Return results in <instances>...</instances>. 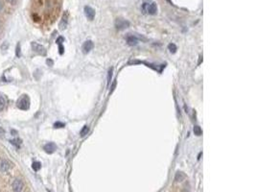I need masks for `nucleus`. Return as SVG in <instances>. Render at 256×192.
<instances>
[{"mask_svg":"<svg viewBox=\"0 0 256 192\" xmlns=\"http://www.w3.org/2000/svg\"><path fill=\"white\" fill-rule=\"evenodd\" d=\"M17 107L20 108V110L26 111L30 108V99L27 95H23L21 98L18 100L17 102Z\"/></svg>","mask_w":256,"mask_h":192,"instance_id":"2","label":"nucleus"},{"mask_svg":"<svg viewBox=\"0 0 256 192\" xmlns=\"http://www.w3.org/2000/svg\"><path fill=\"white\" fill-rule=\"evenodd\" d=\"M9 48V44H8V42H4L3 43V44L1 45V49L2 50H7Z\"/></svg>","mask_w":256,"mask_h":192,"instance_id":"23","label":"nucleus"},{"mask_svg":"<svg viewBox=\"0 0 256 192\" xmlns=\"http://www.w3.org/2000/svg\"><path fill=\"white\" fill-rule=\"evenodd\" d=\"M31 46H32V48H33V50H34L35 52L41 54V55H42V56L46 55V50L41 44H39V43H36V42H32Z\"/></svg>","mask_w":256,"mask_h":192,"instance_id":"4","label":"nucleus"},{"mask_svg":"<svg viewBox=\"0 0 256 192\" xmlns=\"http://www.w3.org/2000/svg\"><path fill=\"white\" fill-rule=\"evenodd\" d=\"M83 11H85V16H86L87 19L89 20H93L94 17H95V10L93 8H91L90 6H86L85 9H83Z\"/></svg>","mask_w":256,"mask_h":192,"instance_id":"5","label":"nucleus"},{"mask_svg":"<svg viewBox=\"0 0 256 192\" xmlns=\"http://www.w3.org/2000/svg\"><path fill=\"white\" fill-rule=\"evenodd\" d=\"M168 49L170 50V52H171V53H173V54H174V53L177 52V49H178V48H177V46H175V44H174V43H170V44L168 45Z\"/></svg>","mask_w":256,"mask_h":192,"instance_id":"17","label":"nucleus"},{"mask_svg":"<svg viewBox=\"0 0 256 192\" xmlns=\"http://www.w3.org/2000/svg\"><path fill=\"white\" fill-rule=\"evenodd\" d=\"M88 131H89V128H88V126H87V125L83 126V128L81 130V133H80V135H81V136H82V137H83L85 136H86V135H87V133H88Z\"/></svg>","mask_w":256,"mask_h":192,"instance_id":"15","label":"nucleus"},{"mask_svg":"<svg viewBox=\"0 0 256 192\" xmlns=\"http://www.w3.org/2000/svg\"><path fill=\"white\" fill-rule=\"evenodd\" d=\"M7 1H8L9 3H11V4H14V1H16V0H7Z\"/></svg>","mask_w":256,"mask_h":192,"instance_id":"29","label":"nucleus"},{"mask_svg":"<svg viewBox=\"0 0 256 192\" xmlns=\"http://www.w3.org/2000/svg\"><path fill=\"white\" fill-rule=\"evenodd\" d=\"M32 168L36 172L39 171V170L41 168V163L39 161H34V162H33V164H32Z\"/></svg>","mask_w":256,"mask_h":192,"instance_id":"13","label":"nucleus"},{"mask_svg":"<svg viewBox=\"0 0 256 192\" xmlns=\"http://www.w3.org/2000/svg\"><path fill=\"white\" fill-rule=\"evenodd\" d=\"M185 179V175L182 172H177L175 176V182H181Z\"/></svg>","mask_w":256,"mask_h":192,"instance_id":"12","label":"nucleus"},{"mask_svg":"<svg viewBox=\"0 0 256 192\" xmlns=\"http://www.w3.org/2000/svg\"><path fill=\"white\" fill-rule=\"evenodd\" d=\"M115 27L118 30H124V29H127L128 27H130V22L126 19H117L115 20Z\"/></svg>","mask_w":256,"mask_h":192,"instance_id":"3","label":"nucleus"},{"mask_svg":"<svg viewBox=\"0 0 256 192\" xmlns=\"http://www.w3.org/2000/svg\"><path fill=\"white\" fill-rule=\"evenodd\" d=\"M46 64H48L49 66H52L53 64H54V61H53L52 60H50V59H47V60H46Z\"/></svg>","mask_w":256,"mask_h":192,"instance_id":"25","label":"nucleus"},{"mask_svg":"<svg viewBox=\"0 0 256 192\" xmlns=\"http://www.w3.org/2000/svg\"><path fill=\"white\" fill-rule=\"evenodd\" d=\"M57 150V145L53 142H49L47 143L44 146V151L47 154H53L55 151Z\"/></svg>","mask_w":256,"mask_h":192,"instance_id":"8","label":"nucleus"},{"mask_svg":"<svg viewBox=\"0 0 256 192\" xmlns=\"http://www.w3.org/2000/svg\"><path fill=\"white\" fill-rule=\"evenodd\" d=\"M16 57H18V58H20V56H21L20 43H17V45H16Z\"/></svg>","mask_w":256,"mask_h":192,"instance_id":"19","label":"nucleus"},{"mask_svg":"<svg viewBox=\"0 0 256 192\" xmlns=\"http://www.w3.org/2000/svg\"><path fill=\"white\" fill-rule=\"evenodd\" d=\"M2 10H3V4H2V2L0 1V12H1Z\"/></svg>","mask_w":256,"mask_h":192,"instance_id":"28","label":"nucleus"},{"mask_svg":"<svg viewBox=\"0 0 256 192\" xmlns=\"http://www.w3.org/2000/svg\"><path fill=\"white\" fill-rule=\"evenodd\" d=\"M112 72H113V68L112 67L109 68L108 75V85L111 84V77H112Z\"/></svg>","mask_w":256,"mask_h":192,"instance_id":"20","label":"nucleus"},{"mask_svg":"<svg viewBox=\"0 0 256 192\" xmlns=\"http://www.w3.org/2000/svg\"><path fill=\"white\" fill-rule=\"evenodd\" d=\"M65 126L64 123H61V122H56L54 124V128L56 129H58V128H63V127Z\"/></svg>","mask_w":256,"mask_h":192,"instance_id":"21","label":"nucleus"},{"mask_svg":"<svg viewBox=\"0 0 256 192\" xmlns=\"http://www.w3.org/2000/svg\"><path fill=\"white\" fill-rule=\"evenodd\" d=\"M24 184L21 180H14L12 184V188L14 192H21L23 189Z\"/></svg>","mask_w":256,"mask_h":192,"instance_id":"6","label":"nucleus"},{"mask_svg":"<svg viewBox=\"0 0 256 192\" xmlns=\"http://www.w3.org/2000/svg\"><path fill=\"white\" fill-rule=\"evenodd\" d=\"M21 142H22V141H21L20 138H16V139H14V140H11V143L14 144V145H16V147H20Z\"/></svg>","mask_w":256,"mask_h":192,"instance_id":"18","label":"nucleus"},{"mask_svg":"<svg viewBox=\"0 0 256 192\" xmlns=\"http://www.w3.org/2000/svg\"><path fill=\"white\" fill-rule=\"evenodd\" d=\"M10 169V163L6 159L0 161V172H7Z\"/></svg>","mask_w":256,"mask_h":192,"instance_id":"10","label":"nucleus"},{"mask_svg":"<svg viewBox=\"0 0 256 192\" xmlns=\"http://www.w3.org/2000/svg\"><path fill=\"white\" fill-rule=\"evenodd\" d=\"M63 41H64V39H63V37H58V38L57 39V41H56V42L58 43V45L61 44V43H63Z\"/></svg>","mask_w":256,"mask_h":192,"instance_id":"22","label":"nucleus"},{"mask_svg":"<svg viewBox=\"0 0 256 192\" xmlns=\"http://www.w3.org/2000/svg\"><path fill=\"white\" fill-rule=\"evenodd\" d=\"M58 50H60V51H58V52H60L61 55H63V50H64V49H63V46L61 45V44L58 45Z\"/></svg>","mask_w":256,"mask_h":192,"instance_id":"26","label":"nucleus"},{"mask_svg":"<svg viewBox=\"0 0 256 192\" xmlns=\"http://www.w3.org/2000/svg\"><path fill=\"white\" fill-rule=\"evenodd\" d=\"M93 46H94V44H93V42H92V41H86L83 44V47H82L83 53H85V54L89 53V52L91 51V50H92Z\"/></svg>","mask_w":256,"mask_h":192,"instance_id":"7","label":"nucleus"},{"mask_svg":"<svg viewBox=\"0 0 256 192\" xmlns=\"http://www.w3.org/2000/svg\"><path fill=\"white\" fill-rule=\"evenodd\" d=\"M5 135V130L2 128V127H0V136H3Z\"/></svg>","mask_w":256,"mask_h":192,"instance_id":"27","label":"nucleus"},{"mask_svg":"<svg viewBox=\"0 0 256 192\" xmlns=\"http://www.w3.org/2000/svg\"><path fill=\"white\" fill-rule=\"evenodd\" d=\"M194 133H195L196 136H202L203 135V130L200 129V126L194 127Z\"/></svg>","mask_w":256,"mask_h":192,"instance_id":"16","label":"nucleus"},{"mask_svg":"<svg viewBox=\"0 0 256 192\" xmlns=\"http://www.w3.org/2000/svg\"><path fill=\"white\" fill-rule=\"evenodd\" d=\"M142 11H143L145 14L153 16V14H155L157 13V6L152 0H145V1L142 3Z\"/></svg>","mask_w":256,"mask_h":192,"instance_id":"1","label":"nucleus"},{"mask_svg":"<svg viewBox=\"0 0 256 192\" xmlns=\"http://www.w3.org/2000/svg\"><path fill=\"white\" fill-rule=\"evenodd\" d=\"M12 133H13V136H16V133H17V132L14 131V130H12Z\"/></svg>","mask_w":256,"mask_h":192,"instance_id":"30","label":"nucleus"},{"mask_svg":"<svg viewBox=\"0 0 256 192\" xmlns=\"http://www.w3.org/2000/svg\"><path fill=\"white\" fill-rule=\"evenodd\" d=\"M6 107V99L3 96H0V111H2Z\"/></svg>","mask_w":256,"mask_h":192,"instance_id":"14","label":"nucleus"},{"mask_svg":"<svg viewBox=\"0 0 256 192\" xmlns=\"http://www.w3.org/2000/svg\"><path fill=\"white\" fill-rule=\"evenodd\" d=\"M138 42H139V41H138V39L135 37V36L133 35H130L127 37V43L130 46H135L138 44Z\"/></svg>","mask_w":256,"mask_h":192,"instance_id":"9","label":"nucleus"},{"mask_svg":"<svg viewBox=\"0 0 256 192\" xmlns=\"http://www.w3.org/2000/svg\"><path fill=\"white\" fill-rule=\"evenodd\" d=\"M115 86H116V81L113 82V84L111 85V91H109V93H112L113 90L115 89Z\"/></svg>","mask_w":256,"mask_h":192,"instance_id":"24","label":"nucleus"},{"mask_svg":"<svg viewBox=\"0 0 256 192\" xmlns=\"http://www.w3.org/2000/svg\"><path fill=\"white\" fill-rule=\"evenodd\" d=\"M67 19H68V14L65 12L63 14V19H61V23H60V28L61 29V30H63V29L66 28V26H67Z\"/></svg>","mask_w":256,"mask_h":192,"instance_id":"11","label":"nucleus"}]
</instances>
